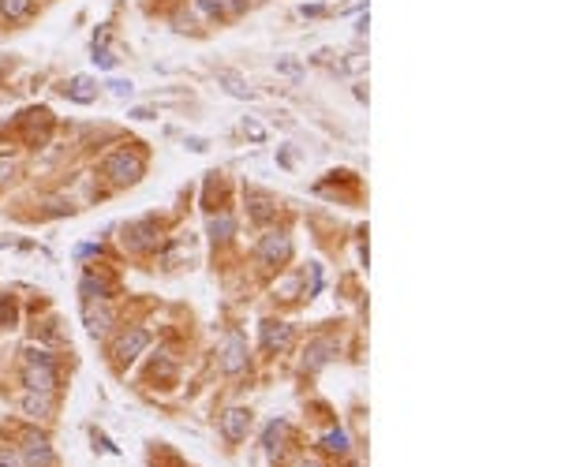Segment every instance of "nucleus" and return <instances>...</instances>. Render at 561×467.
Wrapping results in <instances>:
<instances>
[{
  "label": "nucleus",
  "instance_id": "nucleus-1",
  "mask_svg": "<svg viewBox=\"0 0 561 467\" xmlns=\"http://www.w3.org/2000/svg\"><path fill=\"white\" fill-rule=\"evenodd\" d=\"M52 385H57V371H52L49 355L30 347L27 352V389L30 393H49Z\"/></svg>",
  "mask_w": 561,
  "mask_h": 467
},
{
  "label": "nucleus",
  "instance_id": "nucleus-2",
  "mask_svg": "<svg viewBox=\"0 0 561 467\" xmlns=\"http://www.w3.org/2000/svg\"><path fill=\"white\" fill-rule=\"evenodd\" d=\"M101 172H105L113 183H135L139 176H143V157L127 154V150H116L113 157H105Z\"/></svg>",
  "mask_w": 561,
  "mask_h": 467
},
{
  "label": "nucleus",
  "instance_id": "nucleus-3",
  "mask_svg": "<svg viewBox=\"0 0 561 467\" xmlns=\"http://www.w3.org/2000/svg\"><path fill=\"white\" fill-rule=\"evenodd\" d=\"M124 243L132 247V251H150V247L157 243V224L154 221H139V224H132L124 232Z\"/></svg>",
  "mask_w": 561,
  "mask_h": 467
},
{
  "label": "nucleus",
  "instance_id": "nucleus-4",
  "mask_svg": "<svg viewBox=\"0 0 561 467\" xmlns=\"http://www.w3.org/2000/svg\"><path fill=\"white\" fill-rule=\"evenodd\" d=\"M150 344V333L146 329H132V333H124L120 340H116V359L120 363H132V359H139V352Z\"/></svg>",
  "mask_w": 561,
  "mask_h": 467
},
{
  "label": "nucleus",
  "instance_id": "nucleus-5",
  "mask_svg": "<svg viewBox=\"0 0 561 467\" xmlns=\"http://www.w3.org/2000/svg\"><path fill=\"white\" fill-rule=\"evenodd\" d=\"M243 363H247V344H243L240 333H232L229 340H225V359H221V366H225L229 374H236V371H243Z\"/></svg>",
  "mask_w": 561,
  "mask_h": 467
},
{
  "label": "nucleus",
  "instance_id": "nucleus-6",
  "mask_svg": "<svg viewBox=\"0 0 561 467\" xmlns=\"http://www.w3.org/2000/svg\"><path fill=\"white\" fill-rule=\"evenodd\" d=\"M288 254H292L288 236H266L262 247H258V258H262V262H285Z\"/></svg>",
  "mask_w": 561,
  "mask_h": 467
},
{
  "label": "nucleus",
  "instance_id": "nucleus-7",
  "mask_svg": "<svg viewBox=\"0 0 561 467\" xmlns=\"http://www.w3.org/2000/svg\"><path fill=\"white\" fill-rule=\"evenodd\" d=\"M292 344V329L285 322H262V347L274 352V347H288Z\"/></svg>",
  "mask_w": 561,
  "mask_h": 467
},
{
  "label": "nucleus",
  "instance_id": "nucleus-8",
  "mask_svg": "<svg viewBox=\"0 0 561 467\" xmlns=\"http://www.w3.org/2000/svg\"><path fill=\"white\" fill-rule=\"evenodd\" d=\"M247 426H251V415H247V411H240V408L229 411V415L221 419V430H225V438H229L232 445L247 438Z\"/></svg>",
  "mask_w": 561,
  "mask_h": 467
},
{
  "label": "nucleus",
  "instance_id": "nucleus-9",
  "mask_svg": "<svg viewBox=\"0 0 561 467\" xmlns=\"http://www.w3.org/2000/svg\"><path fill=\"white\" fill-rule=\"evenodd\" d=\"M27 467H52V449H49L45 438L27 441Z\"/></svg>",
  "mask_w": 561,
  "mask_h": 467
},
{
  "label": "nucleus",
  "instance_id": "nucleus-10",
  "mask_svg": "<svg viewBox=\"0 0 561 467\" xmlns=\"http://www.w3.org/2000/svg\"><path fill=\"white\" fill-rule=\"evenodd\" d=\"M23 411H27L30 419H49V411H52V404H49L45 396H34V393H30V396L23 400Z\"/></svg>",
  "mask_w": 561,
  "mask_h": 467
},
{
  "label": "nucleus",
  "instance_id": "nucleus-11",
  "mask_svg": "<svg viewBox=\"0 0 561 467\" xmlns=\"http://www.w3.org/2000/svg\"><path fill=\"white\" fill-rule=\"evenodd\" d=\"M0 8H4L8 19H27L34 12V0H0Z\"/></svg>",
  "mask_w": 561,
  "mask_h": 467
},
{
  "label": "nucleus",
  "instance_id": "nucleus-12",
  "mask_svg": "<svg viewBox=\"0 0 561 467\" xmlns=\"http://www.w3.org/2000/svg\"><path fill=\"white\" fill-rule=\"evenodd\" d=\"M232 232H236V221L229 213H221V217H213V221H210V236H213V240H229Z\"/></svg>",
  "mask_w": 561,
  "mask_h": 467
},
{
  "label": "nucleus",
  "instance_id": "nucleus-13",
  "mask_svg": "<svg viewBox=\"0 0 561 467\" xmlns=\"http://www.w3.org/2000/svg\"><path fill=\"white\" fill-rule=\"evenodd\" d=\"M94 82L90 79H75L71 86H68V97H75V101H94Z\"/></svg>",
  "mask_w": 561,
  "mask_h": 467
},
{
  "label": "nucleus",
  "instance_id": "nucleus-14",
  "mask_svg": "<svg viewBox=\"0 0 561 467\" xmlns=\"http://www.w3.org/2000/svg\"><path fill=\"white\" fill-rule=\"evenodd\" d=\"M218 79H221L225 86H229V90H232L236 97H251V90H247V86L240 82V75H232V71H221V75H218Z\"/></svg>",
  "mask_w": 561,
  "mask_h": 467
},
{
  "label": "nucleus",
  "instance_id": "nucleus-15",
  "mask_svg": "<svg viewBox=\"0 0 561 467\" xmlns=\"http://www.w3.org/2000/svg\"><path fill=\"white\" fill-rule=\"evenodd\" d=\"M105 292H109V288H105V280H94V277L83 280V296L86 299H105Z\"/></svg>",
  "mask_w": 561,
  "mask_h": 467
},
{
  "label": "nucleus",
  "instance_id": "nucleus-16",
  "mask_svg": "<svg viewBox=\"0 0 561 467\" xmlns=\"http://www.w3.org/2000/svg\"><path fill=\"white\" fill-rule=\"evenodd\" d=\"M326 352H333V344H326V340H322V344H315V347H311V359H307V366H311V371H315V366H322V363H326L329 359V355Z\"/></svg>",
  "mask_w": 561,
  "mask_h": 467
},
{
  "label": "nucleus",
  "instance_id": "nucleus-17",
  "mask_svg": "<svg viewBox=\"0 0 561 467\" xmlns=\"http://www.w3.org/2000/svg\"><path fill=\"white\" fill-rule=\"evenodd\" d=\"M86 322H90L94 333H101L105 325H109V310H90V307H86Z\"/></svg>",
  "mask_w": 561,
  "mask_h": 467
},
{
  "label": "nucleus",
  "instance_id": "nucleus-18",
  "mask_svg": "<svg viewBox=\"0 0 561 467\" xmlns=\"http://www.w3.org/2000/svg\"><path fill=\"white\" fill-rule=\"evenodd\" d=\"M326 449L329 452H344V449H348V438H344L341 430H333V433H326Z\"/></svg>",
  "mask_w": 561,
  "mask_h": 467
},
{
  "label": "nucleus",
  "instance_id": "nucleus-19",
  "mask_svg": "<svg viewBox=\"0 0 561 467\" xmlns=\"http://www.w3.org/2000/svg\"><path fill=\"white\" fill-rule=\"evenodd\" d=\"M12 322H15V307H12V299L0 296V329H4V325H12Z\"/></svg>",
  "mask_w": 561,
  "mask_h": 467
},
{
  "label": "nucleus",
  "instance_id": "nucleus-20",
  "mask_svg": "<svg viewBox=\"0 0 561 467\" xmlns=\"http://www.w3.org/2000/svg\"><path fill=\"white\" fill-rule=\"evenodd\" d=\"M199 8H202L206 15H221V12H225V0H199Z\"/></svg>",
  "mask_w": 561,
  "mask_h": 467
},
{
  "label": "nucleus",
  "instance_id": "nucleus-21",
  "mask_svg": "<svg viewBox=\"0 0 561 467\" xmlns=\"http://www.w3.org/2000/svg\"><path fill=\"white\" fill-rule=\"evenodd\" d=\"M94 60H98L101 68H116V57H113V52H105V49H98V52H94Z\"/></svg>",
  "mask_w": 561,
  "mask_h": 467
},
{
  "label": "nucleus",
  "instance_id": "nucleus-22",
  "mask_svg": "<svg viewBox=\"0 0 561 467\" xmlns=\"http://www.w3.org/2000/svg\"><path fill=\"white\" fill-rule=\"evenodd\" d=\"M109 86H113V94H120V97H127V94H132V82H124V79H113Z\"/></svg>",
  "mask_w": 561,
  "mask_h": 467
},
{
  "label": "nucleus",
  "instance_id": "nucleus-23",
  "mask_svg": "<svg viewBox=\"0 0 561 467\" xmlns=\"http://www.w3.org/2000/svg\"><path fill=\"white\" fill-rule=\"evenodd\" d=\"M0 467H19V456L15 452H0Z\"/></svg>",
  "mask_w": 561,
  "mask_h": 467
},
{
  "label": "nucleus",
  "instance_id": "nucleus-24",
  "mask_svg": "<svg viewBox=\"0 0 561 467\" xmlns=\"http://www.w3.org/2000/svg\"><path fill=\"white\" fill-rule=\"evenodd\" d=\"M304 467H318V464H304Z\"/></svg>",
  "mask_w": 561,
  "mask_h": 467
}]
</instances>
